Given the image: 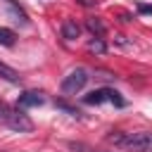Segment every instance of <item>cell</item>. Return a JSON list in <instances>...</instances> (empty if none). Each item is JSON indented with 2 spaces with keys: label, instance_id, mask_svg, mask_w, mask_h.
<instances>
[{
  "label": "cell",
  "instance_id": "obj_9",
  "mask_svg": "<svg viewBox=\"0 0 152 152\" xmlns=\"http://www.w3.org/2000/svg\"><path fill=\"white\" fill-rule=\"evenodd\" d=\"M0 78H5V81H10V83H19V81H21L19 71H14L12 66H7V64H2V62H0Z\"/></svg>",
  "mask_w": 152,
  "mask_h": 152
},
{
  "label": "cell",
  "instance_id": "obj_1",
  "mask_svg": "<svg viewBox=\"0 0 152 152\" xmlns=\"http://www.w3.org/2000/svg\"><path fill=\"white\" fill-rule=\"evenodd\" d=\"M109 142L124 150H152V131L140 133H114L109 135Z\"/></svg>",
  "mask_w": 152,
  "mask_h": 152
},
{
  "label": "cell",
  "instance_id": "obj_10",
  "mask_svg": "<svg viewBox=\"0 0 152 152\" xmlns=\"http://www.w3.org/2000/svg\"><path fill=\"white\" fill-rule=\"evenodd\" d=\"M14 40H17V33H14L12 28H5V26H0V45H7V48H12V45H14Z\"/></svg>",
  "mask_w": 152,
  "mask_h": 152
},
{
  "label": "cell",
  "instance_id": "obj_8",
  "mask_svg": "<svg viewBox=\"0 0 152 152\" xmlns=\"http://www.w3.org/2000/svg\"><path fill=\"white\" fill-rule=\"evenodd\" d=\"M5 5L10 7V12L14 14V21H19V24H28V17H26V12L14 2V0H5Z\"/></svg>",
  "mask_w": 152,
  "mask_h": 152
},
{
  "label": "cell",
  "instance_id": "obj_5",
  "mask_svg": "<svg viewBox=\"0 0 152 152\" xmlns=\"http://www.w3.org/2000/svg\"><path fill=\"white\" fill-rule=\"evenodd\" d=\"M45 102V97L38 93V90H24L17 100V107L19 109H28V107H40Z\"/></svg>",
  "mask_w": 152,
  "mask_h": 152
},
{
  "label": "cell",
  "instance_id": "obj_14",
  "mask_svg": "<svg viewBox=\"0 0 152 152\" xmlns=\"http://www.w3.org/2000/svg\"><path fill=\"white\" fill-rule=\"evenodd\" d=\"M116 43H119V45H128V40H126L124 36H116Z\"/></svg>",
  "mask_w": 152,
  "mask_h": 152
},
{
  "label": "cell",
  "instance_id": "obj_7",
  "mask_svg": "<svg viewBox=\"0 0 152 152\" xmlns=\"http://www.w3.org/2000/svg\"><path fill=\"white\" fill-rule=\"evenodd\" d=\"M86 28H88L95 38H100V36H104V33H107V26H104L97 17H88V19H86Z\"/></svg>",
  "mask_w": 152,
  "mask_h": 152
},
{
  "label": "cell",
  "instance_id": "obj_12",
  "mask_svg": "<svg viewBox=\"0 0 152 152\" xmlns=\"http://www.w3.org/2000/svg\"><path fill=\"white\" fill-rule=\"evenodd\" d=\"M57 107H59V109H64V112H69L71 116H78V114H81V112H78L76 107H71V104H66V102H62V100L57 102Z\"/></svg>",
  "mask_w": 152,
  "mask_h": 152
},
{
  "label": "cell",
  "instance_id": "obj_4",
  "mask_svg": "<svg viewBox=\"0 0 152 152\" xmlns=\"http://www.w3.org/2000/svg\"><path fill=\"white\" fill-rule=\"evenodd\" d=\"M5 124L12 128V131H19V133H28L33 131V121L24 114V112H5Z\"/></svg>",
  "mask_w": 152,
  "mask_h": 152
},
{
  "label": "cell",
  "instance_id": "obj_15",
  "mask_svg": "<svg viewBox=\"0 0 152 152\" xmlns=\"http://www.w3.org/2000/svg\"><path fill=\"white\" fill-rule=\"evenodd\" d=\"M121 21H124V24H128V21H131V14H126V12H124V14H121Z\"/></svg>",
  "mask_w": 152,
  "mask_h": 152
},
{
  "label": "cell",
  "instance_id": "obj_13",
  "mask_svg": "<svg viewBox=\"0 0 152 152\" xmlns=\"http://www.w3.org/2000/svg\"><path fill=\"white\" fill-rule=\"evenodd\" d=\"M138 12H140V14H152V5H145V2H138Z\"/></svg>",
  "mask_w": 152,
  "mask_h": 152
},
{
  "label": "cell",
  "instance_id": "obj_3",
  "mask_svg": "<svg viewBox=\"0 0 152 152\" xmlns=\"http://www.w3.org/2000/svg\"><path fill=\"white\" fill-rule=\"evenodd\" d=\"M88 83V71L86 69H74L69 76H64L62 81V93L64 95H76L78 90H83Z\"/></svg>",
  "mask_w": 152,
  "mask_h": 152
},
{
  "label": "cell",
  "instance_id": "obj_11",
  "mask_svg": "<svg viewBox=\"0 0 152 152\" xmlns=\"http://www.w3.org/2000/svg\"><path fill=\"white\" fill-rule=\"evenodd\" d=\"M86 48H88V52H93V55H102V52L107 50V45H104L102 38H90Z\"/></svg>",
  "mask_w": 152,
  "mask_h": 152
},
{
  "label": "cell",
  "instance_id": "obj_16",
  "mask_svg": "<svg viewBox=\"0 0 152 152\" xmlns=\"http://www.w3.org/2000/svg\"><path fill=\"white\" fill-rule=\"evenodd\" d=\"M90 2H93V0H81V5H90Z\"/></svg>",
  "mask_w": 152,
  "mask_h": 152
},
{
  "label": "cell",
  "instance_id": "obj_2",
  "mask_svg": "<svg viewBox=\"0 0 152 152\" xmlns=\"http://www.w3.org/2000/svg\"><path fill=\"white\" fill-rule=\"evenodd\" d=\"M81 100H83V104H102V102H112L114 107H126V100H124L114 88H97V90L83 95Z\"/></svg>",
  "mask_w": 152,
  "mask_h": 152
},
{
  "label": "cell",
  "instance_id": "obj_6",
  "mask_svg": "<svg viewBox=\"0 0 152 152\" xmlns=\"http://www.w3.org/2000/svg\"><path fill=\"white\" fill-rule=\"evenodd\" d=\"M81 36V26L74 21V19H66L64 24H62V38L64 40H76Z\"/></svg>",
  "mask_w": 152,
  "mask_h": 152
}]
</instances>
